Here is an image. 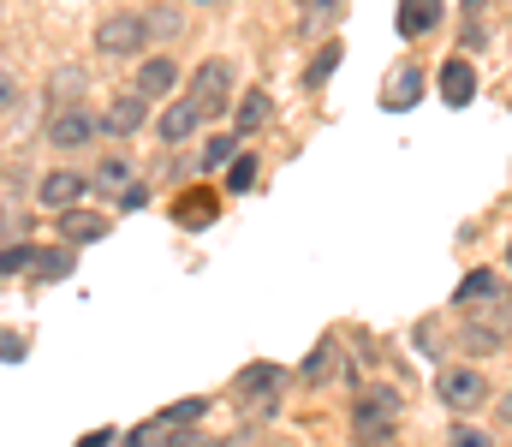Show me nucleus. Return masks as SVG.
<instances>
[{
  "instance_id": "obj_13",
  "label": "nucleus",
  "mask_w": 512,
  "mask_h": 447,
  "mask_svg": "<svg viewBox=\"0 0 512 447\" xmlns=\"http://www.w3.org/2000/svg\"><path fill=\"white\" fill-rule=\"evenodd\" d=\"M60 233H66V239H78V245H90V239H102V233H108V221L72 203V209H60Z\"/></svg>"
},
{
  "instance_id": "obj_11",
  "label": "nucleus",
  "mask_w": 512,
  "mask_h": 447,
  "mask_svg": "<svg viewBox=\"0 0 512 447\" xmlns=\"http://www.w3.org/2000/svg\"><path fill=\"white\" fill-rule=\"evenodd\" d=\"M197 126H203V108H197L191 96H185V102H173V108L161 114V138H167V144H185Z\"/></svg>"
},
{
  "instance_id": "obj_31",
  "label": "nucleus",
  "mask_w": 512,
  "mask_h": 447,
  "mask_svg": "<svg viewBox=\"0 0 512 447\" xmlns=\"http://www.w3.org/2000/svg\"><path fill=\"white\" fill-rule=\"evenodd\" d=\"M78 447H114V430H90Z\"/></svg>"
},
{
  "instance_id": "obj_29",
  "label": "nucleus",
  "mask_w": 512,
  "mask_h": 447,
  "mask_svg": "<svg viewBox=\"0 0 512 447\" xmlns=\"http://www.w3.org/2000/svg\"><path fill=\"white\" fill-rule=\"evenodd\" d=\"M221 161H233V138H209L203 149V167H221Z\"/></svg>"
},
{
  "instance_id": "obj_4",
  "label": "nucleus",
  "mask_w": 512,
  "mask_h": 447,
  "mask_svg": "<svg viewBox=\"0 0 512 447\" xmlns=\"http://www.w3.org/2000/svg\"><path fill=\"white\" fill-rule=\"evenodd\" d=\"M143 42H149L143 12H120V18H108V24L96 30V48H102V54H137Z\"/></svg>"
},
{
  "instance_id": "obj_21",
  "label": "nucleus",
  "mask_w": 512,
  "mask_h": 447,
  "mask_svg": "<svg viewBox=\"0 0 512 447\" xmlns=\"http://www.w3.org/2000/svg\"><path fill=\"white\" fill-rule=\"evenodd\" d=\"M203 412H209V400H179V406H167V412H161V418H167V424H173V430H185V424H197V418H203Z\"/></svg>"
},
{
  "instance_id": "obj_12",
  "label": "nucleus",
  "mask_w": 512,
  "mask_h": 447,
  "mask_svg": "<svg viewBox=\"0 0 512 447\" xmlns=\"http://www.w3.org/2000/svg\"><path fill=\"white\" fill-rule=\"evenodd\" d=\"M441 18V0H399V36H429Z\"/></svg>"
},
{
  "instance_id": "obj_27",
  "label": "nucleus",
  "mask_w": 512,
  "mask_h": 447,
  "mask_svg": "<svg viewBox=\"0 0 512 447\" xmlns=\"http://www.w3.org/2000/svg\"><path fill=\"white\" fill-rule=\"evenodd\" d=\"M256 185V161L251 155H239V161H233V173H227V191H251Z\"/></svg>"
},
{
  "instance_id": "obj_24",
  "label": "nucleus",
  "mask_w": 512,
  "mask_h": 447,
  "mask_svg": "<svg viewBox=\"0 0 512 447\" xmlns=\"http://www.w3.org/2000/svg\"><path fill=\"white\" fill-rule=\"evenodd\" d=\"M328 364H334V340H322V346L310 352V364H304V382H322V376H328Z\"/></svg>"
},
{
  "instance_id": "obj_37",
  "label": "nucleus",
  "mask_w": 512,
  "mask_h": 447,
  "mask_svg": "<svg viewBox=\"0 0 512 447\" xmlns=\"http://www.w3.org/2000/svg\"><path fill=\"white\" fill-rule=\"evenodd\" d=\"M197 6H221V0H197Z\"/></svg>"
},
{
  "instance_id": "obj_35",
  "label": "nucleus",
  "mask_w": 512,
  "mask_h": 447,
  "mask_svg": "<svg viewBox=\"0 0 512 447\" xmlns=\"http://www.w3.org/2000/svg\"><path fill=\"white\" fill-rule=\"evenodd\" d=\"M6 227H12V215H6V209H0V233H6Z\"/></svg>"
},
{
  "instance_id": "obj_32",
  "label": "nucleus",
  "mask_w": 512,
  "mask_h": 447,
  "mask_svg": "<svg viewBox=\"0 0 512 447\" xmlns=\"http://www.w3.org/2000/svg\"><path fill=\"white\" fill-rule=\"evenodd\" d=\"M24 352V340H12V334H0V358H18Z\"/></svg>"
},
{
  "instance_id": "obj_1",
  "label": "nucleus",
  "mask_w": 512,
  "mask_h": 447,
  "mask_svg": "<svg viewBox=\"0 0 512 447\" xmlns=\"http://www.w3.org/2000/svg\"><path fill=\"white\" fill-rule=\"evenodd\" d=\"M399 412H405L399 388H370V394L352 406V442H358V447H387V442H393Z\"/></svg>"
},
{
  "instance_id": "obj_10",
  "label": "nucleus",
  "mask_w": 512,
  "mask_h": 447,
  "mask_svg": "<svg viewBox=\"0 0 512 447\" xmlns=\"http://www.w3.org/2000/svg\"><path fill=\"white\" fill-rule=\"evenodd\" d=\"M441 96H447V108H465V102L477 96V72H471V60H447V66H441Z\"/></svg>"
},
{
  "instance_id": "obj_3",
  "label": "nucleus",
  "mask_w": 512,
  "mask_h": 447,
  "mask_svg": "<svg viewBox=\"0 0 512 447\" xmlns=\"http://www.w3.org/2000/svg\"><path fill=\"white\" fill-rule=\"evenodd\" d=\"M483 400H489L483 370H447V376H441V406H447V412H477Z\"/></svg>"
},
{
  "instance_id": "obj_25",
  "label": "nucleus",
  "mask_w": 512,
  "mask_h": 447,
  "mask_svg": "<svg viewBox=\"0 0 512 447\" xmlns=\"http://www.w3.org/2000/svg\"><path fill=\"white\" fill-rule=\"evenodd\" d=\"M334 12H340V0H298V18L304 24H328Z\"/></svg>"
},
{
  "instance_id": "obj_33",
  "label": "nucleus",
  "mask_w": 512,
  "mask_h": 447,
  "mask_svg": "<svg viewBox=\"0 0 512 447\" xmlns=\"http://www.w3.org/2000/svg\"><path fill=\"white\" fill-rule=\"evenodd\" d=\"M12 96H18V84H12V78H6V72H0V108H6V102H12Z\"/></svg>"
},
{
  "instance_id": "obj_20",
  "label": "nucleus",
  "mask_w": 512,
  "mask_h": 447,
  "mask_svg": "<svg viewBox=\"0 0 512 447\" xmlns=\"http://www.w3.org/2000/svg\"><path fill=\"white\" fill-rule=\"evenodd\" d=\"M36 275H48V281L72 275V251H36Z\"/></svg>"
},
{
  "instance_id": "obj_14",
  "label": "nucleus",
  "mask_w": 512,
  "mask_h": 447,
  "mask_svg": "<svg viewBox=\"0 0 512 447\" xmlns=\"http://www.w3.org/2000/svg\"><path fill=\"white\" fill-rule=\"evenodd\" d=\"M274 120V96L268 90H251L245 102H239V132H262Z\"/></svg>"
},
{
  "instance_id": "obj_34",
  "label": "nucleus",
  "mask_w": 512,
  "mask_h": 447,
  "mask_svg": "<svg viewBox=\"0 0 512 447\" xmlns=\"http://www.w3.org/2000/svg\"><path fill=\"white\" fill-rule=\"evenodd\" d=\"M501 418H507V424H512V394H507V400H501Z\"/></svg>"
},
{
  "instance_id": "obj_9",
  "label": "nucleus",
  "mask_w": 512,
  "mask_h": 447,
  "mask_svg": "<svg viewBox=\"0 0 512 447\" xmlns=\"http://www.w3.org/2000/svg\"><path fill=\"white\" fill-rule=\"evenodd\" d=\"M84 191H90V179H84V173H72V167H60V173H48V179H42V203H48V209H72Z\"/></svg>"
},
{
  "instance_id": "obj_18",
  "label": "nucleus",
  "mask_w": 512,
  "mask_h": 447,
  "mask_svg": "<svg viewBox=\"0 0 512 447\" xmlns=\"http://www.w3.org/2000/svg\"><path fill=\"white\" fill-rule=\"evenodd\" d=\"M334 66H340V42H328V48H322V54H316V60H310V72H304V84H310V90H322V84H328V72H334Z\"/></svg>"
},
{
  "instance_id": "obj_36",
  "label": "nucleus",
  "mask_w": 512,
  "mask_h": 447,
  "mask_svg": "<svg viewBox=\"0 0 512 447\" xmlns=\"http://www.w3.org/2000/svg\"><path fill=\"white\" fill-rule=\"evenodd\" d=\"M465 6H471V12H477V6H483V0H465Z\"/></svg>"
},
{
  "instance_id": "obj_26",
  "label": "nucleus",
  "mask_w": 512,
  "mask_h": 447,
  "mask_svg": "<svg viewBox=\"0 0 512 447\" xmlns=\"http://www.w3.org/2000/svg\"><path fill=\"white\" fill-rule=\"evenodd\" d=\"M447 447H495V436H483V430H471V424H453V430H447Z\"/></svg>"
},
{
  "instance_id": "obj_16",
  "label": "nucleus",
  "mask_w": 512,
  "mask_h": 447,
  "mask_svg": "<svg viewBox=\"0 0 512 447\" xmlns=\"http://www.w3.org/2000/svg\"><path fill=\"white\" fill-rule=\"evenodd\" d=\"M477 298H501V281H495L489 269H477V275L459 281V304H477Z\"/></svg>"
},
{
  "instance_id": "obj_19",
  "label": "nucleus",
  "mask_w": 512,
  "mask_h": 447,
  "mask_svg": "<svg viewBox=\"0 0 512 447\" xmlns=\"http://www.w3.org/2000/svg\"><path fill=\"white\" fill-rule=\"evenodd\" d=\"M417 90H423V84H417V72H399L382 102H387V108H411V102H417Z\"/></svg>"
},
{
  "instance_id": "obj_15",
  "label": "nucleus",
  "mask_w": 512,
  "mask_h": 447,
  "mask_svg": "<svg viewBox=\"0 0 512 447\" xmlns=\"http://www.w3.org/2000/svg\"><path fill=\"white\" fill-rule=\"evenodd\" d=\"M143 24H149V36H161V42L185 36V18H179V6H155V12H143Z\"/></svg>"
},
{
  "instance_id": "obj_30",
  "label": "nucleus",
  "mask_w": 512,
  "mask_h": 447,
  "mask_svg": "<svg viewBox=\"0 0 512 447\" xmlns=\"http://www.w3.org/2000/svg\"><path fill=\"white\" fill-rule=\"evenodd\" d=\"M173 447H215V442H203V436H197V430L185 424V430H173Z\"/></svg>"
},
{
  "instance_id": "obj_23",
  "label": "nucleus",
  "mask_w": 512,
  "mask_h": 447,
  "mask_svg": "<svg viewBox=\"0 0 512 447\" xmlns=\"http://www.w3.org/2000/svg\"><path fill=\"white\" fill-rule=\"evenodd\" d=\"M96 185H102V191H120V185H131V161H102V167H96Z\"/></svg>"
},
{
  "instance_id": "obj_38",
  "label": "nucleus",
  "mask_w": 512,
  "mask_h": 447,
  "mask_svg": "<svg viewBox=\"0 0 512 447\" xmlns=\"http://www.w3.org/2000/svg\"><path fill=\"white\" fill-rule=\"evenodd\" d=\"M507 263H512V251H507Z\"/></svg>"
},
{
  "instance_id": "obj_2",
  "label": "nucleus",
  "mask_w": 512,
  "mask_h": 447,
  "mask_svg": "<svg viewBox=\"0 0 512 447\" xmlns=\"http://www.w3.org/2000/svg\"><path fill=\"white\" fill-rule=\"evenodd\" d=\"M191 102L203 108V120H221L227 102H233V66L227 60H203L191 72Z\"/></svg>"
},
{
  "instance_id": "obj_5",
  "label": "nucleus",
  "mask_w": 512,
  "mask_h": 447,
  "mask_svg": "<svg viewBox=\"0 0 512 447\" xmlns=\"http://www.w3.org/2000/svg\"><path fill=\"white\" fill-rule=\"evenodd\" d=\"M96 132H102V126H96V114H90V108H78V102H72V108H54V120H48V138H54L60 149H84Z\"/></svg>"
},
{
  "instance_id": "obj_7",
  "label": "nucleus",
  "mask_w": 512,
  "mask_h": 447,
  "mask_svg": "<svg viewBox=\"0 0 512 447\" xmlns=\"http://www.w3.org/2000/svg\"><path fill=\"white\" fill-rule=\"evenodd\" d=\"M173 84H179V66L161 54V60H143V66H137V84H131V90H137L143 102H161V96H173Z\"/></svg>"
},
{
  "instance_id": "obj_28",
  "label": "nucleus",
  "mask_w": 512,
  "mask_h": 447,
  "mask_svg": "<svg viewBox=\"0 0 512 447\" xmlns=\"http://www.w3.org/2000/svg\"><path fill=\"white\" fill-rule=\"evenodd\" d=\"M78 84H84V72H72V66H66V72H54V102H72V96H78Z\"/></svg>"
},
{
  "instance_id": "obj_17",
  "label": "nucleus",
  "mask_w": 512,
  "mask_h": 447,
  "mask_svg": "<svg viewBox=\"0 0 512 447\" xmlns=\"http://www.w3.org/2000/svg\"><path fill=\"white\" fill-rule=\"evenodd\" d=\"M126 447H173V424L167 418H155V424H137L126 436Z\"/></svg>"
},
{
  "instance_id": "obj_8",
  "label": "nucleus",
  "mask_w": 512,
  "mask_h": 447,
  "mask_svg": "<svg viewBox=\"0 0 512 447\" xmlns=\"http://www.w3.org/2000/svg\"><path fill=\"white\" fill-rule=\"evenodd\" d=\"M239 394L251 400L256 412H274V394H280V370H274V364H251V370L239 376Z\"/></svg>"
},
{
  "instance_id": "obj_22",
  "label": "nucleus",
  "mask_w": 512,
  "mask_h": 447,
  "mask_svg": "<svg viewBox=\"0 0 512 447\" xmlns=\"http://www.w3.org/2000/svg\"><path fill=\"white\" fill-rule=\"evenodd\" d=\"M18 269H36V245H6L0 251V275H18Z\"/></svg>"
},
{
  "instance_id": "obj_6",
  "label": "nucleus",
  "mask_w": 512,
  "mask_h": 447,
  "mask_svg": "<svg viewBox=\"0 0 512 447\" xmlns=\"http://www.w3.org/2000/svg\"><path fill=\"white\" fill-rule=\"evenodd\" d=\"M149 126V102L137 96V90H120L114 102H108V114H102V132H114V138H137Z\"/></svg>"
}]
</instances>
